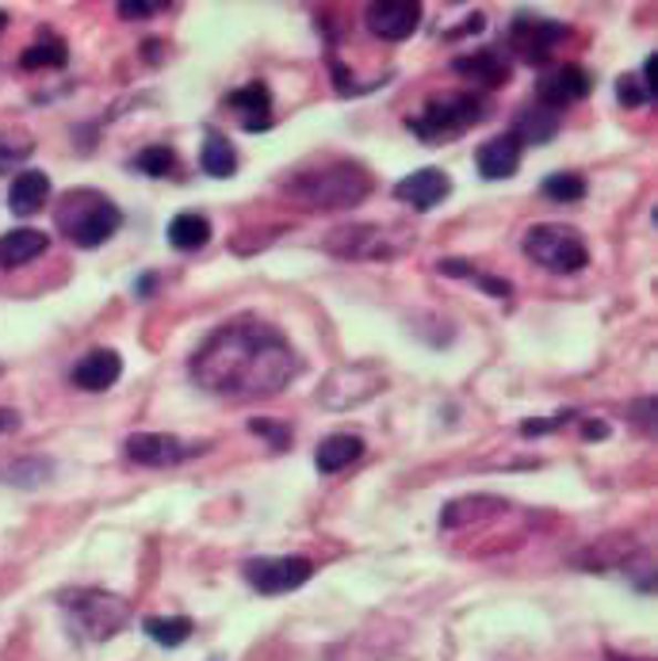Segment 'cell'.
Here are the masks:
<instances>
[{
    "instance_id": "9",
    "label": "cell",
    "mask_w": 658,
    "mask_h": 661,
    "mask_svg": "<svg viewBox=\"0 0 658 661\" xmlns=\"http://www.w3.org/2000/svg\"><path fill=\"white\" fill-rule=\"evenodd\" d=\"M246 581L253 585L261 597H283V592L303 589L314 577V563L303 555H261L246 563Z\"/></svg>"
},
{
    "instance_id": "33",
    "label": "cell",
    "mask_w": 658,
    "mask_h": 661,
    "mask_svg": "<svg viewBox=\"0 0 658 661\" xmlns=\"http://www.w3.org/2000/svg\"><path fill=\"white\" fill-rule=\"evenodd\" d=\"M574 409H560L555 417H532V421H524L521 424V437H544V432H552V429H563V424H571L574 421Z\"/></svg>"
},
{
    "instance_id": "25",
    "label": "cell",
    "mask_w": 658,
    "mask_h": 661,
    "mask_svg": "<svg viewBox=\"0 0 658 661\" xmlns=\"http://www.w3.org/2000/svg\"><path fill=\"white\" fill-rule=\"evenodd\" d=\"M199 165H203V172L207 177H215V180H230L238 172V149L230 146V138L227 134H219V130H211L203 138V154H199Z\"/></svg>"
},
{
    "instance_id": "24",
    "label": "cell",
    "mask_w": 658,
    "mask_h": 661,
    "mask_svg": "<svg viewBox=\"0 0 658 661\" xmlns=\"http://www.w3.org/2000/svg\"><path fill=\"white\" fill-rule=\"evenodd\" d=\"M165 233H169V245L177 249V253H199V249L211 241V222L196 211H180Z\"/></svg>"
},
{
    "instance_id": "17",
    "label": "cell",
    "mask_w": 658,
    "mask_h": 661,
    "mask_svg": "<svg viewBox=\"0 0 658 661\" xmlns=\"http://www.w3.org/2000/svg\"><path fill=\"white\" fill-rule=\"evenodd\" d=\"M474 165H479L482 180H510L518 177L521 169V141L513 134H502V138H490L479 146L474 154Z\"/></svg>"
},
{
    "instance_id": "19",
    "label": "cell",
    "mask_w": 658,
    "mask_h": 661,
    "mask_svg": "<svg viewBox=\"0 0 658 661\" xmlns=\"http://www.w3.org/2000/svg\"><path fill=\"white\" fill-rule=\"evenodd\" d=\"M563 127V115L560 112H552V107H544V104H529V107H521V115H518V123H513V138L521 141V149L524 146H547V141L560 134Z\"/></svg>"
},
{
    "instance_id": "30",
    "label": "cell",
    "mask_w": 658,
    "mask_h": 661,
    "mask_svg": "<svg viewBox=\"0 0 658 661\" xmlns=\"http://www.w3.org/2000/svg\"><path fill=\"white\" fill-rule=\"evenodd\" d=\"M173 165H177V154L169 146H146L135 157V169L146 172V177H169Z\"/></svg>"
},
{
    "instance_id": "14",
    "label": "cell",
    "mask_w": 658,
    "mask_h": 661,
    "mask_svg": "<svg viewBox=\"0 0 658 661\" xmlns=\"http://www.w3.org/2000/svg\"><path fill=\"white\" fill-rule=\"evenodd\" d=\"M452 196V177L445 169H418L395 183V199L414 211H432Z\"/></svg>"
},
{
    "instance_id": "38",
    "label": "cell",
    "mask_w": 658,
    "mask_h": 661,
    "mask_svg": "<svg viewBox=\"0 0 658 661\" xmlns=\"http://www.w3.org/2000/svg\"><path fill=\"white\" fill-rule=\"evenodd\" d=\"M20 429V417L12 413V409H0V432H12Z\"/></svg>"
},
{
    "instance_id": "11",
    "label": "cell",
    "mask_w": 658,
    "mask_h": 661,
    "mask_svg": "<svg viewBox=\"0 0 658 661\" xmlns=\"http://www.w3.org/2000/svg\"><path fill=\"white\" fill-rule=\"evenodd\" d=\"M364 23L383 43H403L421 28V4L418 0H379L364 8Z\"/></svg>"
},
{
    "instance_id": "4",
    "label": "cell",
    "mask_w": 658,
    "mask_h": 661,
    "mask_svg": "<svg viewBox=\"0 0 658 661\" xmlns=\"http://www.w3.org/2000/svg\"><path fill=\"white\" fill-rule=\"evenodd\" d=\"M487 115L490 104L479 92H440V96L425 99L421 112L406 119V127L418 134L425 146H440V141H452L456 134L479 127Z\"/></svg>"
},
{
    "instance_id": "36",
    "label": "cell",
    "mask_w": 658,
    "mask_h": 661,
    "mask_svg": "<svg viewBox=\"0 0 658 661\" xmlns=\"http://www.w3.org/2000/svg\"><path fill=\"white\" fill-rule=\"evenodd\" d=\"M582 437L586 440H609V424H605L602 417H589V421H582Z\"/></svg>"
},
{
    "instance_id": "15",
    "label": "cell",
    "mask_w": 658,
    "mask_h": 661,
    "mask_svg": "<svg viewBox=\"0 0 658 661\" xmlns=\"http://www.w3.org/2000/svg\"><path fill=\"white\" fill-rule=\"evenodd\" d=\"M119 375H123V356L115 353V348H93V353H85L77 359L70 379L77 390L100 395V390H112L115 382H119Z\"/></svg>"
},
{
    "instance_id": "13",
    "label": "cell",
    "mask_w": 658,
    "mask_h": 661,
    "mask_svg": "<svg viewBox=\"0 0 658 661\" xmlns=\"http://www.w3.org/2000/svg\"><path fill=\"white\" fill-rule=\"evenodd\" d=\"M199 451H207V443H185L180 437H169V432H135V437H127V455L142 466H177L188 455H199Z\"/></svg>"
},
{
    "instance_id": "39",
    "label": "cell",
    "mask_w": 658,
    "mask_h": 661,
    "mask_svg": "<svg viewBox=\"0 0 658 661\" xmlns=\"http://www.w3.org/2000/svg\"><path fill=\"white\" fill-rule=\"evenodd\" d=\"M154 283H157V275H142V280H138V298H149V295H154V291H149Z\"/></svg>"
},
{
    "instance_id": "6",
    "label": "cell",
    "mask_w": 658,
    "mask_h": 661,
    "mask_svg": "<svg viewBox=\"0 0 658 661\" xmlns=\"http://www.w3.org/2000/svg\"><path fill=\"white\" fill-rule=\"evenodd\" d=\"M330 256L337 261H395L406 249H414V233L403 225H372V222H356V225H337L326 233L322 241Z\"/></svg>"
},
{
    "instance_id": "3",
    "label": "cell",
    "mask_w": 658,
    "mask_h": 661,
    "mask_svg": "<svg viewBox=\"0 0 658 661\" xmlns=\"http://www.w3.org/2000/svg\"><path fill=\"white\" fill-rule=\"evenodd\" d=\"M54 222L65 238L77 249H100L104 241H112L123 225V211L104 196V191L93 188H77L65 191L62 203L54 211Z\"/></svg>"
},
{
    "instance_id": "23",
    "label": "cell",
    "mask_w": 658,
    "mask_h": 661,
    "mask_svg": "<svg viewBox=\"0 0 658 661\" xmlns=\"http://www.w3.org/2000/svg\"><path fill=\"white\" fill-rule=\"evenodd\" d=\"M505 513V501L502 497H460L452 501V505H445V513H440V528H463V524H482L490 521V516Z\"/></svg>"
},
{
    "instance_id": "1",
    "label": "cell",
    "mask_w": 658,
    "mask_h": 661,
    "mask_svg": "<svg viewBox=\"0 0 658 661\" xmlns=\"http://www.w3.org/2000/svg\"><path fill=\"white\" fill-rule=\"evenodd\" d=\"M299 353L276 325L238 317L215 329L196 348L188 371L199 390L227 401H261L291 387L299 375Z\"/></svg>"
},
{
    "instance_id": "7",
    "label": "cell",
    "mask_w": 658,
    "mask_h": 661,
    "mask_svg": "<svg viewBox=\"0 0 658 661\" xmlns=\"http://www.w3.org/2000/svg\"><path fill=\"white\" fill-rule=\"evenodd\" d=\"M521 249L532 264L552 275H574L589 264V249L574 225H555V222L532 225V230L524 233Z\"/></svg>"
},
{
    "instance_id": "8",
    "label": "cell",
    "mask_w": 658,
    "mask_h": 661,
    "mask_svg": "<svg viewBox=\"0 0 658 661\" xmlns=\"http://www.w3.org/2000/svg\"><path fill=\"white\" fill-rule=\"evenodd\" d=\"M383 390V371L372 364H348V367H333V371L322 379L318 387V406L330 409V413H341V409H353L361 401L376 398Z\"/></svg>"
},
{
    "instance_id": "31",
    "label": "cell",
    "mask_w": 658,
    "mask_h": 661,
    "mask_svg": "<svg viewBox=\"0 0 658 661\" xmlns=\"http://www.w3.org/2000/svg\"><path fill=\"white\" fill-rule=\"evenodd\" d=\"M616 96H620L624 107H647L651 104V92L644 88V81H639V73H624L620 81H616Z\"/></svg>"
},
{
    "instance_id": "27",
    "label": "cell",
    "mask_w": 658,
    "mask_h": 661,
    "mask_svg": "<svg viewBox=\"0 0 658 661\" xmlns=\"http://www.w3.org/2000/svg\"><path fill=\"white\" fill-rule=\"evenodd\" d=\"M65 62H70V50H65L62 39H54V35H43L39 43H31L20 54L23 70H62Z\"/></svg>"
},
{
    "instance_id": "29",
    "label": "cell",
    "mask_w": 658,
    "mask_h": 661,
    "mask_svg": "<svg viewBox=\"0 0 658 661\" xmlns=\"http://www.w3.org/2000/svg\"><path fill=\"white\" fill-rule=\"evenodd\" d=\"M31 149H35V141L28 134H0V172L20 169L31 157Z\"/></svg>"
},
{
    "instance_id": "37",
    "label": "cell",
    "mask_w": 658,
    "mask_h": 661,
    "mask_svg": "<svg viewBox=\"0 0 658 661\" xmlns=\"http://www.w3.org/2000/svg\"><path fill=\"white\" fill-rule=\"evenodd\" d=\"M658 54H647V62H644V73H639V81H644V88L655 96V85H658Z\"/></svg>"
},
{
    "instance_id": "26",
    "label": "cell",
    "mask_w": 658,
    "mask_h": 661,
    "mask_svg": "<svg viewBox=\"0 0 658 661\" xmlns=\"http://www.w3.org/2000/svg\"><path fill=\"white\" fill-rule=\"evenodd\" d=\"M142 631L154 642H161V647H185L191 631H196V623H191L188 616H149L146 623H142Z\"/></svg>"
},
{
    "instance_id": "32",
    "label": "cell",
    "mask_w": 658,
    "mask_h": 661,
    "mask_svg": "<svg viewBox=\"0 0 658 661\" xmlns=\"http://www.w3.org/2000/svg\"><path fill=\"white\" fill-rule=\"evenodd\" d=\"M249 432H253V437H264L276 451H288L291 448V429H288V424H276V421H264V417H253V421H249Z\"/></svg>"
},
{
    "instance_id": "35",
    "label": "cell",
    "mask_w": 658,
    "mask_h": 661,
    "mask_svg": "<svg viewBox=\"0 0 658 661\" xmlns=\"http://www.w3.org/2000/svg\"><path fill=\"white\" fill-rule=\"evenodd\" d=\"M651 409H655V398H644V401H636V406H631V421H636L644 432H655V417H651Z\"/></svg>"
},
{
    "instance_id": "21",
    "label": "cell",
    "mask_w": 658,
    "mask_h": 661,
    "mask_svg": "<svg viewBox=\"0 0 658 661\" xmlns=\"http://www.w3.org/2000/svg\"><path fill=\"white\" fill-rule=\"evenodd\" d=\"M46 249H50V238L43 230H31V225L8 230L4 238H0V267H23L39 261Z\"/></svg>"
},
{
    "instance_id": "22",
    "label": "cell",
    "mask_w": 658,
    "mask_h": 661,
    "mask_svg": "<svg viewBox=\"0 0 658 661\" xmlns=\"http://www.w3.org/2000/svg\"><path fill=\"white\" fill-rule=\"evenodd\" d=\"M361 455H364V440L356 437V432H333V437L322 440L318 451H314V466H318V474H341Z\"/></svg>"
},
{
    "instance_id": "34",
    "label": "cell",
    "mask_w": 658,
    "mask_h": 661,
    "mask_svg": "<svg viewBox=\"0 0 658 661\" xmlns=\"http://www.w3.org/2000/svg\"><path fill=\"white\" fill-rule=\"evenodd\" d=\"M165 12L161 0H119V15L123 20H149V15Z\"/></svg>"
},
{
    "instance_id": "12",
    "label": "cell",
    "mask_w": 658,
    "mask_h": 661,
    "mask_svg": "<svg viewBox=\"0 0 658 661\" xmlns=\"http://www.w3.org/2000/svg\"><path fill=\"white\" fill-rule=\"evenodd\" d=\"M594 92V73L582 70V65H560V70L544 73L536 81V99L552 112H563L571 104H582V99Z\"/></svg>"
},
{
    "instance_id": "10",
    "label": "cell",
    "mask_w": 658,
    "mask_h": 661,
    "mask_svg": "<svg viewBox=\"0 0 658 661\" xmlns=\"http://www.w3.org/2000/svg\"><path fill=\"white\" fill-rule=\"evenodd\" d=\"M563 39H566L563 23L547 20V15H536V12H518V15H513V23H510L513 54L524 57V62H532V65L547 62Z\"/></svg>"
},
{
    "instance_id": "28",
    "label": "cell",
    "mask_w": 658,
    "mask_h": 661,
    "mask_svg": "<svg viewBox=\"0 0 658 661\" xmlns=\"http://www.w3.org/2000/svg\"><path fill=\"white\" fill-rule=\"evenodd\" d=\"M540 191L552 203H578V199H586V177H578V172H552L540 183Z\"/></svg>"
},
{
    "instance_id": "18",
    "label": "cell",
    "mask_w": 658,
    "mask_h": 661,
    "mask_svg": "<svg viewBox=\"0 0 658 661\" xmlns=\"http://www.w3.org/2000/svg\"><path fill=\"white\" fill-rule=\"evenodd\" d=\"M50 199V177L43 169H23L15 172L12 188H8V211L20 214V219H31L46 207Z\"/></svg>"
},
{
    "instance_id": "2",
    "label": "cell",
    "mask_w": 658,
    "mask_h": 661,
    "mask_svg": "<svg viewBox=\"0 0 658 661\" xmlns=\"http://www.w3.org/2000/svg\"><path fill=\"white\" fill-rule=\"evenodd\" d=\"M280 191L299 211L333 214L361 207L376 191V180H372V172L364 165L333 161V165H314V169H295L291 177L280 180Z\"/></svg>"
},
{
    "instance_id": "20",
    "label": "cell",
    "mask_w": 658,
    "mask_h": 661,
    "mask_svg": "<svg viewBox=\"0 0 658 661\" xmlns=\"http://www.w3.org/2000/svg\"><path fill=\"white\" fill-rule=\"evenodd\" d=\"M230 112L241 115V127L246 130H264L269 127V115H272V92L269 85H261V81H253V85H241L227 96Z\"/></svg>"
},
{
    "instance_id": "16",
    "label": "cell",
    "mask_w": 658,
    "mask_h": 661,
    "mask_svg": "<svg viewBox=\"0 0 658 661\" xmlns=\"http://www.w3.org/2000/svg\"><path fill=\"white\" fill-rule=\"evenodd\" d=\"M452 70L479 88H502L505 81H510V57L494 46H482V50H471V54L456 57Z\"/></svg>"
},
{
    "instance_id": "40",
    "label": "cell",
    "mask_w": 658,
    "mask_h": 661,
    "mask_svg": "<svg viewBox=\"0 0 658 661\" xmlns=\"http://www.w3.org/2000/svg\"><path fill=\"white\" fill-rule=\"evenodd\" d=\"M4 23H8V15H4V12H0V28H4Z\"/></svg>"
},
{
    "instance_id": "5",
    "label": "cell",
    "mask_w": 658,
    "mask_h": 661,
    "mask_svg": "<svg viewBox=\"0 0 658 661\" xmlns=\"http://www.w3.org/2000/svg\"><path fill=\"white\" fill-rule=\"evenodd\" d=\"M58 605L70 616V627L77 639L85 642H104L115 639L123 627L130 623V605L115 592L104 589H70L58 597Z\"/></svg>"
}]
</instances>
